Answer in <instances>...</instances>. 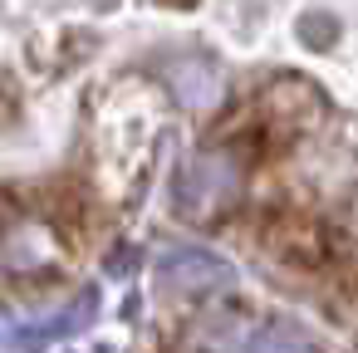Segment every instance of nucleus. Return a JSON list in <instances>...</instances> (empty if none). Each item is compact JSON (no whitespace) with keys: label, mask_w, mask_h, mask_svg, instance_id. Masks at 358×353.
<instances>
[{"label":"nucleus","mask_w":358,"mask_h":353,"mask_svg":"<svg viewBox=\"0 0 358 353\" xmlns=\"http://www.w3.org/2000/svg\"><path fill=\"white\" fill-rule=\"evenodd\" d=\"M255 231H260V245L280 265H289L299 275H329V270H338V265L353 260V245H348V236L338 226H324L319 216L294 211V206L265 211Z\"/></svg>","instance_id":"f257e3e1"},{"label":"nucleus","mask_w":358,"mask_h":353,"mask_svg":"<svg viewBox=\"0 0 358 353\" xmlns=\"http://www.w3.org/2000/svg\"><path fill=\"white\" fill-rule=\"evenodd\" d=\"M35 206L45 211V221L69 245H84V236H89V192L79 182H50V187H40Z\"/></svg>","instance_id":"f03ea898"}]
</instances>
